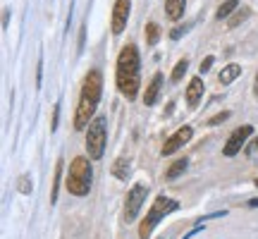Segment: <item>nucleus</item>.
<instances>
[{"instance_id":"nucleus-16","label":"nucleus","mask_w":258,"mask_h":239,"mask_svg":"<svg viewBox=\"0 0 258 239\" xmlns=\"http://www.w3.org/2000/svg\"><path fill=\"white\" fill-rule=\"evenodd\" d=\"M158 38H160V27H158L156 22H148L146 24V43L148 46H156Z\"/></svg>"},{"instance_id":"nucleus-13","label":"nucleus","mask_w":258,"mask_h":239,"mask_svg":"<svg viewBox=\"0 0 258 239\" xmlns=\"http://www.w3.org/2000/svg\"><path fill=\"white\" fill-rule=\"evenodd\" d=\"M186 0H165V15L170 19H179L184 15Z\"/></svg>"},{"instance_id":"nucleus-20","label":"nucleus","mask_w":258,"mask_h":239,"mask_svg":"<svg viewBox=\"0 0 258 239\" xmlns=\"http://www.w3.org/2000/svg\"><path fill=\"white\" fill-rule=\"evenodd\" d=\"M249 15H251V10H249V8L237 10V15H234V17L230 19V24H227V27H237V24H241V22H244V19L249 17Z\"/></svg>"},{"instance_id":"nucleus-23","label":"nucleus","mask_w":258,"mask_h":239,"mask_svg":"<svg viewBox=\"0 0 258 239\" xmlns=\"http://www.w3.org/2000/svg\"><path fill=\"white\" fill-rule=\"evenodd\" d=\"M186 31H189V27H186V24H184V27H177V29H172V31H170V38H175V41H177V38L184 36Z\"/></svg>"},{"instance_id":"nucleus-15","label":"nucleus","mask_w":258,"mask_h":239,"mask_svg":"<svg viewBox=\"0 0 258 239\" xmlns=\"http://www.w3.org/2000/svg\"><path fill=\"white\" fill-rule=\"evenodd\" d=\"M237 8H239V0H227V3H222L220 8H218V12H215V19H218V22L227 19Z\"/></svg>"},{"instance_id":"nucleus-21","label":"nucleus","mask_w":258,"mask_h":239,"mask_svg":"<svg viewBox=\"0 0 258 239\" xmlns=\"http://www.w3.org/2000/svg\"><path fill=\"white\" fill-rule=\"evenodd\" d=\"M230 115H232L230 110H225V112H220V115H215L213 119H208V125H211V127H215V125H220V122H225V119L230 117Z\"/></svg>"},{"instance_id":"nucleus-8","label":"nucleus","mask_w":258,"mask_h":239,"mask_svg":"<svg viewBox=\"0 0 258 239\" xmlns=\"http://www.w3.org/2000/svg\"><path fill=\"white\" fill-rule=\"evenodd\" d=\"M129 12H132V0H115V5H112V34L115 36L124 31L129 22Z\"/></svg>"},{"instance_id":"nucleus-17","label":"nucleus","mask_w":258,"mask_h":239,"mask_svg":"<svg viewBox=\"0 0 258 239\" xmlns=\"http://www.w3.org/2000/svg\"><path fill=\"white\" fill-rule=\"evenodd\" d=\"M127 172H129V160H127V158H120V160L112 165V175L117 177V180H124V177H127Z\"/></svg>"},{"instance_id":"nucleus-7","label":"nucleus","mask_w":258,"mask_h":239,"mask_svg":"<svg viewBox=\"0 0 258 239\" xmlns=\"http://www.w3.org/2000/svg\"><path fill=\"white\" fill-rule=\"evenodd\" d=\"M253 134V127L251 125H241L239 129H234L230 134V139H227V144H225V148H222V153L227 158H232V156H237L241 151V146L246 144V139Z\"/></svg>"},{"instance_id":"nucleus-2","label":"nucleus","mask_w":258,"mask_h":239,"mask_svg":"<svg viewBox=\"0 0 258 239\" xmlns=\"http://www.w3.org/2000/svg\"><path fill=\"white\" fill-rule=\"evenodd\" d=\"M139 70H141V57H139L137 46H127L120 50L117 55V70H115V79H117V89L127 101H134L139 93Z\"/></svg>"},{"instance_id":"nucleus-29","label":"nucleus","mask_w":258,"mask_h":239,"mask_svg":"<svg viewBox=\"0 0 258 239\" xmlns=\"http://www.w3.org/2000/svg\"><path fill=\"white\" fill-rule=\"evenodd\" d=\"M256 146H258V139H256Z\"/></svg>"},{"instance_id":"nucleus-3","label":"nucleus","mask_w":258,"mask_h":239,"mask_svg":"<svg viewBox=\"0 0 258 239\" xmlns=\"http://www.w3.org/2000/svg\"><path fill=\"white\" fill-rule=\"evenodd\" d=\"M91 182H93V167H91V160L84 156H77L70 165V172H67V189L70 194L74 196H86L91 192Z\"/></svg>"},{"instance_id":"nucleus-19","label":"nucleus","mask_w":258,"mask_h":239,"mask_svg":"<svg viewBox=\"0 0 258 239\" xmlns=\"http://www.w3.org/2000/svg\"><path fill=\"white\" fill-rule=\"evenodd\" d=\"M60 177H62V160H57L55 165V182H53V192H50V201L55 203L57 199V184H60Z\"/></svg>"},{"instance_id":"nucleus-9","label":"nucleus","mask_w":258,"mask_h":239,"mask_svg":"<svg viewBox=\"0 0 258 239\" xmlns=\"http://www.w3.org/2000/svg\"><path fill=\"white\" fill-rule=\"evenodd\" d=\"M191 137H194V129L189 127V125L179 127L175 134H172V137L165 141V146H163V156H172V153H175V151H179V148L184 146V144H186V141H189Z\"/></svg>"},{"instance_id":"nucleus-22","label":"nucleus","mask_w":258,"mask_h":239,"mask_svg":"<svg viewBox=\"0 0 258 239\" xmlns=\"http://www.w3.org/2000/svg\"><path fill=\"white\" fill-rule=\"evenodd\" d=\"M213 63H215V57H213V55H208V57H203V63H201V67H199V70H201V74H206V72H208V70H211V67H213Z\"/></svg>"},{"instance_id":"nucleus-25","label":"nucleus","mask_w":258,"mask_h":239,"mask_svg":"<svg viewBox=\"0 0 258 239\" xmlns=\"http://www.w3.org/2000/svg\"><path fill=\"white\" fill-rule=\"evenodd\" d=\"M8 19H10V12L5 10V15H3V27H8Z\"/></svg>"},{"instance_id":"nucleus-14","label":"nucleus","mask_w":258,"mask_h":239,"mask_svg":"<svg viewBox=\"0 0 258 239\" xmlns=\"http://www.w3.org/2000/svg\"><path fill=\"white\" fill-rule=\"evenodd\" d=\"M186 167H189V160H186V158H179V160H175L172 165L167 167L165 180H170V182H172V180H177V177L182 175V172H184Z\"/></svg>"},{"instance_id":"nucleus-12","label":"nucleus","mask_w":258,"mask_h":239,"mask_svg":"<svg viewBox=\"0 0 258 239\" xmlns=\"http://www.w3.org/2000/svg\"><path fill=\"white\" fill-rule=\"evenodd\" d=\"M241 74V65L237 63H230V65H225L220 70V74H218V82L222 84V86H227V84H232L237 77Z\"/></svg>"},{"instance_id":"nucleus-18","label":"nucleus","mask_w":258,"mask_h":239,"mask_svg":"<svg viewBox=\"0 0 258 239\" xmlns=\"http://www.w3.org/2000/svg\"><path fill=\"white\" fill-rule=\"evenodd\" d=\"M186 70H189V63H186V60H179V63L175 65V70H172V82H182V77L186 74Z\"/></svg>"},{"instance_id":"nucleus-1","label":"nucleus","mask_w":258,"mask_h":239,"mask_svg":"<svg viewBox=\"0 0 258 239\" xmlns=\"http://www.w3.org/2000/svg\"><path fill=\"white\" fill-rule=\"evenodd\" d=\"M101 93H103V74L98 70H91L84 77L77 112H74V129H86L93 122L96 108L101 103Z\"/></svg>"},{"instance_id":"nucleus-5","label":"nucleus","mask_w":258,"mask_h":239,"mask_svg":"<svg viewBox=\"0 0 258 239\" xmlns=\"http://www.w3.org/2000/svg\"><path fill=\"white\" fill-rule=\"evenodd\" d=\"M105 141H108V119L105 117H93V122L86 129V153L91 160H101L105 153Z\"/></svg>"},{"instance_id":"nucleus-11","label":"nucleus","mask_w":258,"mask_h":239,"mask_svg":"<svg viewBox=\"0 0 258 239\" xmlns=\"http://www.w3.org/2000/svg\"><path fill=\"white\" fill-rule=\"evenodd\" d=\"M160 86H163V74L156 72L153 74V79H151V84L146 86V93H144V103H146V105H153V103L158 101Z\"/></svg>"},{"instance_id":"nucleus-4","label":"nucleus","mask_w":258,"mask_h":239,"mask_svg":"<svg viewBox=\"0 0 258 239\" xmlns=\"http://www.w3.org/2000/svg\"><path fill=\"white\" fill-rule=\"evenodd\" d=\"M179 208V203L175 201V199H170V196H158L156 201H153V206H151V211L146 213V218H144V222L139 225V239H148L151 237V232L156 230V225L165 215H170L172 211H177Z\"/></svg>"},{"instance_id":"nucleus-6","label":"nucleus","mask_w":258,"mask_h":239,"mask_svg":"<svg viewBox=\"0 0 258 239\" xmlns=\"http://www.w3.org/2000/svg\"><path fill=\"white\" fill-rule=\"evenodd\" d=\"M148 196V187L146 184H134L127 194V201H124V220L127 222H134L137 220L139 211H141V206L146 201Z\"/></svg>"},{"instance_id":"nucleus-26","label":"nucleus","mask_w":258,"mask_h":239,"mask_svg":"<svg viewBox=\"0 0 258 239\" xmlns=\"http://www.w3.org/2000/svg\"><path fill=\"white\" fill-rule=\"evenodd\" d=\"M249 206H251V208H258V199H251Z\"/></svg>"},{"instance_id":"nucleus-24","label":"nucleus","mask_w":258,"mask_h":239,"mask_svg":"<svg viewBox=\"0 0 258 239\" xmlns=\"http://www.w3.org/2000/svg\"><path fill=\"white\" fill-rule=\"evenodd\" d=\"M57 117H60V103L55 105V112H53V125H50V129L57 127Z\"/></svg>"},{"instance_id":"nucleus-28","label":"nucleus","mask_w":258,"mask_h":239,"mask_svg":"<svg viewBox=\"0 0 258 239\" xmlns=\"http://www.w3.org/2000/svg\"><path fill=\"white\" fill-rule=\"evenodd\" d=\"M253 184H256V187H258V180H253Z\"/></svg>"},{"instance_id":"nucleus-10","label":"nucleus","mask_w":258,"mask_h":239,"mask_svg":"<svg viewBox=\"0 0 258 239\" xmlns=\"http://www.w3.org/2000/svg\"><path fill=\"white\" fill-rule=\"evenodd\" d=\"M203 79L201 77H194L191 82H189V86H186V103L191 105V108H196L199 105V101L203 98Z\"/></svg>"},{"instance_id":"nucleus-27","label":"nucleus","mask_w":258,"mask_h":239,"mask_svg":"<svg viewBox=\"0 0 258 239\" xmlns=\"http://www.w3.org/2000/svg\"><path fill=\"white\" fill-rule=\"evenodd\" d=\"M256 93H258V74H256Z\"/></svg>"}]
</instances>
